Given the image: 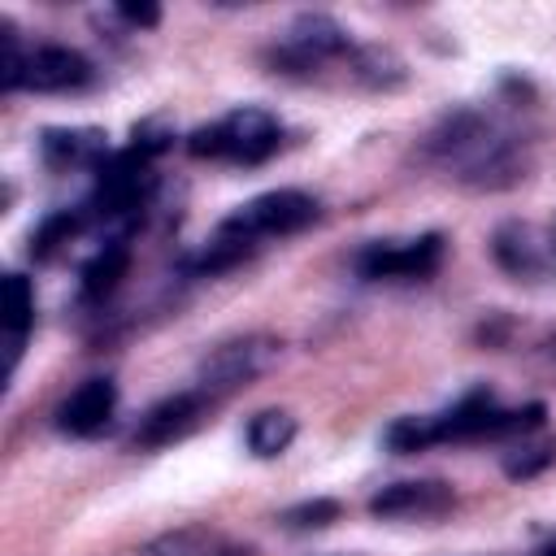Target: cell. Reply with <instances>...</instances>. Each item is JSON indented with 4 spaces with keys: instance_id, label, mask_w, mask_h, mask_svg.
<instances>
[{
    "instance_id": "cell-25",
    "label": "cell",
    "mask_w": 556,
    "mask_h": 556,
    "mask_svg": "<svg viewBox=\"0 0 556 556\" xmlns=\"http://www.w3.org/2000/svg\"><path fill=\"white\" fill-rule=\"evenodd\" d=\"M547 239H552V252H556V217H552V226H547Z\"/></svg>"
},
{
    "instance_id": "cell-1",
    "label": "cell",
    "mask_w": 556,
    "mask_h": 556,
    "mask_svg": "<svg viewBox=\"0 0 556 556\" xmlns=\"http://www.w3.org/2000/svg\"><path fill=\"white\" fill-rule=\"evenodd\" d=\"M421 156L469 191H508L530 174V139L482 109L443 113L430 126Z\"/></svg>"
},
{
    "instance_id": "cell-14",
    "label": "cell",
    "mask_w": 556,
    "mask_h": 556,
    "mask_svg": "<svg viewBox=\"0 0 556 556\" xmlns=\"http://www.w3.org/2000/svg\"><path fill=\"white\" fill-rule=\"evenodd\" d=\"M109 135L100 126H48L39 135V156L48 169L65 174V169H100L109 156Z\"/></svg>"
},
{
    "instance_id": "cell-13",
    "label": "cell",
    "mask_w": 556,
    "mask_h": 556,
    "mask_svg": "<svg viewBox=\"0 0 556 556\" xmlns=\"http://www.w3.org/2000/svg\"><path fill=\"white\" fill-rule=\"evenodd\" d=\"M113 413H117V382L109 374H96L56 404V430L74 439H91L113 421Z\"/></svg>"
},
{
    "instance_id": "cell-26",
    "label": "cell",
    "mask_w": 556,
    "mask_h": 556,
    "mask_svg": "<svg viewBox=\"0 0 556 556\" xmlns=\"http://www.w3.org/2000/svg\"><path fill=\"white\" fill-rule=\"evenodd\" d=\"M547 352H552V356H556V330H552V334H547Z\"/></svg>"
},
{
    "instance_id": "cell-7",
    "label": "cell",
    "mask_w": 556,
    "mask_h": 556,
    "mask_svg": "<svg viewBox=\"0 0 556 556\" xmlns=\"http://www.w3.org/2000/svg\"><path fill=\"white\" fill-rule=\"evenodd\" d=\"M278 352H282V343H278L274 334H261V330H256V334L226 339V343H217V348L200 361V369H195V387L222 404V400L235 395L239 387L256 382V378L278 361Z\"/></svg>"
},
{
    "instance_id": "cell-15",
    "label": "cell",
    "mask_w": 556,
    "mask_h": 556,
    "mask_svg": "<svg viewBox=\"0 0 556 556\" xmlns=\"http://www.w3.org/2000/svg\"><path fill=\"white\" fill-rule=\"evenodd\" d=\"M126 269H130V243H126L122 235H113V239H109L100 252H91V261L83 265V278H78L83 300H104V295H113L117 282L126 278Z\"/></svg>"
},
{
    "instance_id": "cell-6",
    "label": "cell",
    "mask_w": 556,
    "mask_h": 556,
    "mask_svg": "<svg viewBox=\"0 0 556 556\" xmlns=\"http://www.w3.org/2000/svg\"><path fill=\"white\" fill-rule=\"evenodd\" d=\"M152 161L135 148L126 152H109L104 165L96 169V187H91V200H87V217H100V222H135L148 200H152Z\"/></svg>"
},
{
    "instance_id": "cell-5",
    "label": "cell",
    "mask_w": 556,
    "mask_h": 556,
    "mask_svg": "<svg viewBox=\"0 0 556 556\" xmlns=\"http://www.w3.org/2000/svg\"><path fill=\"white\" fill-rule=\"evenodd\" d=\"M317 217H321L317 195H308V191H300V187H274V191H261V195H252L248 204H239L230 217H222L217 230H226V235L248 239L252 248H261L265 239L300 235V230L313 226Z\"/></svg>"
},
{
    "instance_id": "cell-4",
    "label": "cell",
    "mask_w": 556,
    "mask_h": 556,
    "mask_svg": "<svg viewBox=\"0 0 556 556\" xmlns=\"http://www.w3.org/2000/svg\"><path fill=\"white\" fill-rule=\"evenodd\" d=\"M282 126L261 104H239L226 117L200 126L187 135V152L195 161H230V165H261L269 152H278Z\"/></svg>"
},
{
    "instance_id": "cell-11",
    "label": "cell",
    "mask_w": 556,
    "mask_h": 556,
    "mask_svg": "<svg viewBox=\"0 0 556 556\" xmlns=\"http://www.w3.org/2000/svg\"><path fill=\"white\" fill-rule=\"evenodd\" d=\"M491 261L517 282H543L556 269L552 239L539 235L530 222H500L491 235Z\"/></svg>"
},
{
    "instance_id": "cell-8",
    "label": "cell",
    "mask_w": 556,
    "mask_h": 556,
    "mask_svg": "<svg viewBox=\"0 0 556 556\" xmlns=\"http://www.w3.org/2000/svg\"><path fill=\"white\" fill-rule=\"evenodd\" d=\"M443 261V235H417V239H374L356 252V274L369 282H421Z\"/></svg>"
},
{
    "instance_id": "cell-9",
    "label": "cell",
    "mask_w": 556,
    "mask_h": 556,
    "mask_svg": "<svg viewBox=\"0 0 556 556\" xmlns=\"http://www.w3.org/2000/svg\"><path fill=\"white\" fill-rule=\"evenodd\" d=\"M213 408H217V400H213V395H204L200 387L174 391V395L156 400V404L135 421L130 443H135V447H143V452H152V447H169V443L187 439L191 430H200V426H204V417H208Z\"/></svg>"
},
{
    "instance_id": "cell-21",
    "label": "cell",
    "mask_w": 556,
    "mask_h": 556,
    "mask_svg": "<svg viewBox=\"0 0 556 556\" xmlns=\"http://www.w3.org/2000/svg\"><path fill=\"white\" fill-rule=\"evenodd\" d=\"M552 460H556V439H552V443H521V447H513V452L504 456V473H508V478H534V473H543Z\"/></svg>"
},
{
    "instance_id": "cell-24",
    "label": "cell",
    "mask_w": 556,
    "mask_h": 556,
    "mask_svg": "<svg viewBox=\"0 0 556 556\" xmlns=\"http://www.w3.org/2000/svg\"><path fill=\"white\" fill-rule=\"evenodd\" d=\"M113 13H117L126 26H135V30H152V26L161 22V9H156V4H117Z\"/></svg>"
},
{
    "instance_id": "cell-16",
    "label": "cell",
    "mask_w": 556,
    "mask_h": 556,
    "mask_svg": "<svg viewBox=\"0 0 556 556\" xmlns=\"http://www.w3.org/2000/svg\"><path fill=\"white\" fill-rule=\"evenodd\" d=\"M35 326V287L22 274L4 278V334H9V365H17L22 343Z\"/></svg>"
},
{
    "instance_id": "cell-19",
    "label": "cell",
    "mask_w": 556,
    "mask_h": 556,
    "mask_svg": "<svg viewBox=\"0 0 556 556\" xmlns=\"http://www.w3.org/2000/svg\"><path fill=\"white\" fill-rule=\"evenodd\" d=\"M83 226H87V213H83V208H56V213H48V217L35 226V235H30V256H39V261L56 256Z\"/></svg>"
},
{
    "instance_id": "cell-10",
    "label": "cell",
    "mask_w": 556,
    "mask_h": 556,
    "mask_svg": "<svg viewBox=\"0 0 556 556\" xmlns=\"http://www.w3.org/2000/svg\"><path fill=\"white\" fill-rule=\"evenodd\" d=\"M456 508V491L443 478H404L369 495L378 521H439Z\"/></svg>"
},
{
    "instance_id": "cell-23",
    "label": "cell",
    "mask_w": 556,
    "mask_h": 556,
    "mask_svg": "<svg viewBox=\"0 0 556 556\" xmlns=\"http://www.w3.org/2000/svg\"><path fill=\"white\" fill-rule=\"evenodd\" d=\"M200 539H204L200 530L165 534V539H152V543L143 547V556H200V552H195V543H200Z\"/></svg>"
},
{
    "instance_id": "cell-2",
    "label": "cell",
    "mask_w": 556,
    "mask_h": 556,
    "mask_svg": "<svg viewBox=\"0 0 556 556\" xmlns=\"http://www.w3.org/2000/svg\"><path fill=\"white\" fill-rule=\"evenodd\" d=\"M547 417L543 404H521V408H500L491 391H469L460 395L452 408L443 413H426V417H400L387 426V447L408 456L421 452L430 443H478V439H526L530 430H539Z\"/></svg>"
},
{
    "instance_id": "cell-22",
    "label": "cell",
    "mask_w": 556,
    "mask_h": 556,
    "mask_svg": "<svg viewBox=\"0 0 556 556\" xmlns=\"http://www.w3.org/2000/svg\"><path fill=\"white\" fill-rule=\"evenodd\" d=\"M169 139H174V130H169L161 117H152V122H139V126H135V143H130V148H135V152H143V156L152 161L156 152H165V148H169Z\"/></svg>"
},
{
    "instance_id": "cell-20",
    "label": "cell",
    "mask_w": 556,
    "mask_h": 556,
    "mask_svg": "<svg viewBox=\"0 0 556 556\" xmlns=\"http://www.w3.org/2000/svg\"><path fill=\"white\" fill-rule=\"evenodd\" d=\"M339 513H343L339 500L317 495V500H300V504L282 508V513H278V526L291 530V534H313V530H326L330 521H339Z\"/></svg>"
},
{
    "instance_id": "cell-18",
    "label": "cell",
    "mask_w": 556,
    "mask_h": 556,
    "mask_svg": "<svg viewBox=\"0 0 556 556\" xmlns=\"http://www.w3.org/2000/svg\"><path fill=\"white\" fill-rule=\"evenodd\" d=\"M348 78L369 87V91H391V87L404 83V61L391 48H356L352 65H348Z\"/></svg>"
},
{
    "instance_id": "cell-17",
    "label": "cell",
    "mask_w": 556,
    "mask_h": 556,
    "mask_svg": "<svg viewBox=\"0 0 556 556\" xmlns=\"http://www.w3.org/2000/svg\"><path fill=\"white\" fill-rule=\"evenodd\" d=\"M295 417L287 413V408H261V413H252V421H248V452L252 456H261V460H269V456H282L287 447H291V439H295Z\"/></svg>"
},
{
    "instance_id": "cell-12",
    "label": "cell",
    "mask_w": 556,
    "mask_h": 556,
    "mask_svg": "<svg viewBox=\"0 0 556 556\" xmlns=\"http://www.w3.org/2000/svg\"><path fill=\"white\" fill-rule=\"evenodd\" d=\"M96 78L91 61L78 52V48H65V43H35L26 52V65H22V83L17 91H83L87 83Z\"/></svg>"
},
{
    "instance_id": "cell-3",
    "label": "cell",
    "mask_w": 556,
    "mask_h": 556,
    "mask_svg": "<svg viewBox=\"0 0 556 556\" xmlns=\"http://www.w3.org/2000/svg\"><path fill=\"white\" fill-rule=\"evenodd\" d=\"M356 43L330 13H300L269 48L265 65L282 78H321L330 65H352Z\"/></svg>"
}]
</instances>
